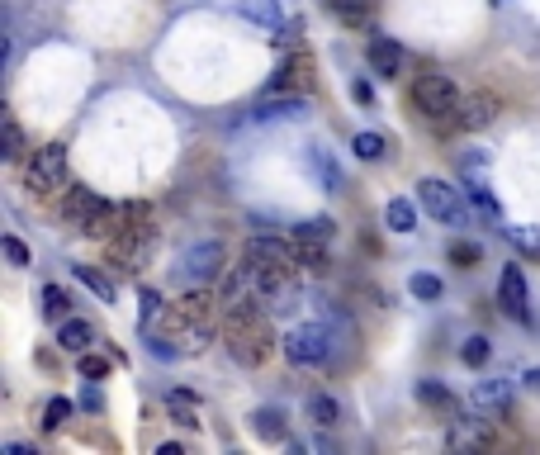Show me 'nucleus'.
<instances>
[{
	"label": "nucleus",
	"instance_id": "c9c22d12",
	"mask_svg": "<svg viewBox=\"0 0 540 455\" xmlns=\"http://www.w3.org/2000/svg\"><path fill=\"white\" fill-rule=\"evenodd\" d=\"M408 290H413L417 299H441V280H436V275H413Z\"/></svg>",
	"mask_w": 540,
	"mask_h": 455
},
{
	"label": "nucleus",
	"instance_id": "c85d7f7f",
	"mask_svg": "<svg viewBox=\"0 0 540 455\" xmlns=\"http://www.w3.org/2000/svg\"><path fill=\"white\" fill-rule=\"evenodd\" d=\"M465 195H469V204H474V209H479V214H484V219H498V214H503V209H498V200H493V195H488V185L469 181V185H465Z\"/></svg>",
	"mask_w": 540,
	"mask_h": 455
},
{
	"label": "nucleus",
	"instance_id": "f03ea898",
	"mask_svg": "<svg viewBox=\"0 0 540 455\" xmlns=\"http://www.w3.org/2000/svg\"><path fill=\"white\" fill-rule=\"evenodd\" d=\"M214 294L209 290H185L166 309V323H171V332H176V342H180V351H190V356H199L204 346L214 342Z\"/></svg>",
	"mask_w": 540,
	"mask_h": 455
},
{
	"label": "nucleus",
	"instance_id": "6e6552de",
	"mask_svg": "<svg viewBox=\"0 0 540 455\" xmlns=\"http://www.w3.org/2000/svg\"><path fill=\"white\" fill-rule=\"evenodd\" d=\"M218 266H223V247H218V242H199V247H190V252L180 256L176 275L185 285H204V280L218 275Z\"/></svg>",
	"mask_w": 540,
	"mask_h": 455
},
{
	"label": "nucleus",
	"instance_id": "bb28decb",
	"mask_svg": "<svg viewBox=\"0 0 540 455\" xmlns=\"http://www.w3.org/2000/svg\"><path fill=\"white\" fill-rule=\"evenodd\" d=\"M0 157H5V162H19V157H24V128H19L15 119L0 124Z\"/></svg>",
	"mask_w": 540,
	"mask_h": 455
},
{
	"label": "nucleus",
	"instance_id": "a19ab883",
	"mask_svg": "<svg viewBox=\"0 0 540 455\" xmlns=\"http://www.w3.org/2000/svg\"><path fill=\"white\" fill-rule=\"evenodd\" d=\"M450 261H465V266H474V261H479V247H474V242H450Z\"/></svg>",
	"mask_w": 540,
	"mask_h": 455
},
{
	"label": "nucleus",
	"instance_id": "7c9ffc66",
	"mask_svg": "<svg viewBox=\"0 0 540 455\" xmlns=\"http://www.w3.org/2000/svg\"><path fill=\"white\" fill-rule=\"evenodd\" d=\"M67 309H72L67 290H62V285H43V313H48V318H67Z\"/></svg>",
	"mask_w": 540,
	"mask_h": 455
},
{
	"label": "nucleus",
	"instance_id": "37998d69",
	"mask_svg": "<svg viewBox=\"0 0 540 455\" xmlns=\"http://www.w3.org/2000/svg\"><path fill=\"white\" fill-rule=\"evenodd\" d=\"M351 95H356L360 105H370V100H375V95H370V86H365V81H356V86H351Z\"/></svg>",
	"mask_w": 540,
	"mask_h": 455
},
{
	"label": "nucleus",
	"instance_id": "4468645a",
	"mask_svg": "<svg viewBox=\"0 0 540 455\" xmlns=\"http://www.w3.org/2000/svg\"><path fill=\"white\" fill-rule=\"evenodd\" d=\"M403 62H408V57H403V48H398L394 38H384V34L370 38V67H375V72L384 76V81L403 76Z\"/></svg>",
	"mask_w": 540,
	"mask_h": 455
},
{
	"label": "nucleus",
	"instance_id": "e433bc0d",
	"mask_svg": "<svg viewBox=\"0 0 540 455\" xmlns=\"http://www.w3.org/2000/svg\"><path fill=\"white\" fill-rule=\"evenodd\" d=\"M72 413H76L72 399H53V403H48V418H43V422H48V427L57 432V427H67V418H72Z\"/></svg>",
	"mask_w": 540,
	"mask_h": 455
},
{
	"label": "nucleus",
	"instance_id": "f3484780",
	"mask_svg": "<svg viewBox=\"0 0 540 455\" xmlns=\"http://www.w3.org/2000/svg\"><path fill=\"white\" fill-rule=\"evenodd\" d=\"M308 72H313V62H308L304 53L285 57L280 72H275V81H270V91H299V86H308Z\"/></svg>",
	"mask_w": 540,
	"mask_h": 455
},
{
	"label": "nucleus",
	"instance_id": "9d476101",
	"mask_svg": "<svg viewBox=\"0 0 540 455\" xmlns=\"http://www.w3.org/2000/svg\"><path fill=\"white\" fill-rule=\"evenodd\" d=\"M493 441L498 437H493V427H484V418H460V413L446 432V446H455V451H488Z\"/></svg>",
	"mask_w": 540,
	"mask_h": 455
},
{
	"label": "nucleus",
	"instance_id": "c756f323",
	"mask_svg": "<svg viewBox=\"0 0 540 455\" xmlns=\"http://www.w3.org/2000/svg\"><path fill=\"white\" fill-rule=\"evenodd\" d=\"M337 15H342V24H365L370 19V0H327Z\"/></svg>",
	"mask_w": 540,
	"mask_h": 455
},
{
	"label": "nucleus",
	"instance_id": "79ce46f5",
	"mask_svg": "<svg viewBox=\"0 0 540 455\" xmlns=\"http://www.w3.org/2000/svg\"><path fill=\"white\" fill-rule=\"evenodd\" d=\"M299 38H304V19H289L285 29H280V43H285V48H294Z\"/></svg>",
	"mask_w": 540,
	"mask_h": 455
},
{
	"label": "nucleus",
	"instance_id": "473e14b6",
	"mask_svg": "<svg viewBox=\"0 0 540 455\" xmlns=\"http://www.w3.org/2000/svg\"><path fill=\"white\" fill-rule=\"evenodd\" d=\"M313 418L323 422V427H337V418H342V408H337V399H327V394H313Z\"/></svg>",
	"mask_w": 540,
	"mask_h": 455
},
{
	"label": "nucleus",
	"instance_id": "0eeeda50",
	"mask_svg": "<svg viewBox=\"0 0 540 455\" xmlns=\"http://www.w3.org/2000/svg\"><path fill=\"white\" fill-rule=\"evenodd\" d=\"M460 86H455V76L446 72H427V76H417V91H413V105L427 119H450V114H460Z\"/></svg>",
	"mask_w": 540,
	"mask_h": 455
},
{
	"label": "nucleus",
	"instance_id": "4be33fe9",
	"mask_svg": "<svg viewBox=\"0 0 540 455\" xmlns=\"http://www.w3.org/2000/svg\"><path fill=\"white\" fill-rule=\"evenodd\" d=\"M417 399L427 408H441V413H455V394H450L441 380H417Z\"/></svg>",
	"mask_w": 540,
	"mask_h": 455
},
{
	"label": "nucleus",
	"instance_id": "4c0bfd02",
	"mask_svg": "<svg viewBox=\"0 0 540 455\" xmlns=\"http://www.w3.org/2000/svg\"><path fill=\"white\" fill-rule=\"evenodd\" d=\"M488 351H493V346H488V337H469L460 356H465V365H484V361H488Z\"/></svg>",
	"mask_w": 540,
	"mask_h": 455
},
{
	"label": "nucleus",
	"instance_id": "cd10ccee",
	"mask_svg": "<svg viewBox=\"0 0 540 455\" xmlns=\"http://www.w3.org/2000/svg\"><path fill=\"white\" fill-rule=\"evenodd\" d=\"M294 247H299V261H304V271H327V242H313V237H294Z\"/></svg>",
	"mask_w": 540,
	"mask_h": 455
},
{
	"label": "nucleus",
	"instance_id": "f8f14e48",
	"mask_svg": "<svg viewBox=\"0 0 540 455\" xmlns=\"http://www.w3.org/2000/svg\"><path fill=\"white\" fill-rule=\"evenodd\" d=\"M100 195L95 190H86V185H76V190H67V200H62V223L67 228H86L90 219H95V209H100Z\"/></svg>",
	"mask_w": 540,
	"mask_h": 455
},
{
	"label": "nucleus",
	"instance_id": "39448f33",
	"mask_svg": "<svg viewBox=\"0 0 540 455\" xmlns=\"http://www.w3.org/2000/svg\"><path fill=\"white\" fill-rule=\"evenodd\" d=\"M332 346H337V332L327 328V323H299V328H289V337H285V356H289V365L313 370V365L332 361Z\"/></svg>",
	"mask_w": 540,
	"mask_h": 455
},
{
	"label": "nucleus",
	"instance_id": "58836bf2",
	"mask_svg": "<svg viewBox=\"0 0 540 455\" xmlns=\"http://www.w3.org/2000/svg\"><path fill=\"white\" fill-rule=\"evenodd\" d=\"M81 375H86V380H100V375H109V361H105V356H90V351H81Z\"/></svg>",
	"mask_w": 540,
	"mask_h": 455
},
{
	"label": "nucleus",
	"instance_id": "ea45409f",
	"mask_svg": "<svg viewBox=\"0 0 540 455\" xmlns=\"http://www.w3.org/2000/svg\"><path fill=\"white\" fill-rule=\"evenodd\" d=\"M5 256H10V266H29V247L19 237H5Z\"/></svg>",
	"mask_w": 540,
	"mask_h": 455
},
{
	"label": "nucleus",
	"instance_id": "dca6fc26",
	"mask_svg": "<svg viewBox=\"0 0 540 455\" xmlns=\"http://www.w3.org/2000/svg\"><path fill=\"white\" fill-rule=\"evenodd\" d=\"M124 223H128V209H124V204H100V209H95V219H90L81 233L95 237V242H109V237L119 233Z\"/></svg>",
	"mask_w": 540,
	"mask_h": 455
},
{
	"label": "nucleus",
	"instance_id": "aec40b11",
	"mask_svg": "<svg viewBox=\"0 0 540 455\" xmlns=\"http://www.w3.org/2000/svg\"><path fill=\"white\" fill-rule=\"evenodd\" d=\"M252 432H256V437H266V441H285L289 437L285 413H280V408H256V413H252Z\"/></svg>",
	"mask_w": 540,
	"mask_h": 455
},
{
	"label": "nucleus",
	"instance_id": "ddd939ff",
	"mask_svg": "<svg viewBox=\"0 0 540 455\" xmlns=\"http://www.w3.org/2000/svg\"><path fill=\"white\" fill-rule=\"evenodd\" d=\"M237 10H242V19H252L256 29H266V34H280L289 24L280 0H237Z\"/></svg>",
	"mask_w": 540,
	"mask_h": 455
},
{
	"label": "nucleus",
	"instance_id": "2eb2a0df",
	"mask_svg": "<svg viewBox=\"0 0 540 455\" xmlns=\"http://www.w3.org/2000/svg\"><path fill=\"white\" fill-rule=\"evenodd\" d=\"M474 408L479 413H512V384L507 380H479L474 384Z\"/></svg>",
	"mask_w": 540,
	"mask_h": 455
},
{
	"label": "nucleus",
	"instance_id": "20e7f679",
	"mask_svg": "<svg viewBox=\"0 0 540 455\" xmlns=\"http://www.w3.org/2000/svg\"><path fill=\"white\" fill-rule=\"evenodd\" d=\"M465 200H469L465 190H455V185L441 181V176H422V181H417V204H422L436 223L465 228V223H469V204Z\"/></svg>",
	"mask_w": 540,
	"mask_h": 455
},
{
	"label": "nucleus",
	"instance_id": "f704fd0d",
	"mask_svg": "<svg viewBox=\"0 0 540 455\" xmlns=\"http://www.w3.org/2000/svg\"><path fill=\"white\" fill-rule=\"evenodd\" d=\"M294 237H313V242H332V219H308L294 228Z\"/></svg>",
	"mask_w": 540,
	"mask_h": 455
},
{
	"label": "nucleus",
	"instance_id": "a878e982",
	"mask_svg": "<svg viewBox=\"0 0 540 455\" xmlns=\"http://www.w3.org/2000/svg\"><path fill=\"white\" fill-rule=\"evenodd\" d=\"M384 223H389L394 233H413V228H417V209L408 200H389V209H384Z\"/></svg>",
	"mask_w": 540,
	"mask_h": 455
},
{
	"label": "nucleus",
	"instance_id": "2f4dec72",
	"mask_svg": "<svg viewBox=\"0 0 540 455\" xmlns=\"http://www.w3.org/2000/svg\"><path fill=\"white\" fill-rule=\"evenodd\" d=\"M138 304H143V313H138V328H152V323H157V318H162V294L157 290H143L138 294Z\"/></svg>",
	"mask_w": 540,
	"mask_h": 455
},
{
	"label": "nucleus",
	"instance_id": "412c9836",
	"mask_svg": "<svg viewBox=\"0 0 540 455\" xmlns=\"http://www.w3.org/2000/svg\"><path fill=\"white\" fill-rule=\"evenodd\" d=\"M166 408H171V422H176V427H190V432L199 427V418H195L199 399H195V394H185V389H171V394H166Z\"/></svg>",
	"mask_w": 540,
	"mask_h": 455
},
{
	"label": "nucleus",
	"instance_id": "393cba45",
	"mask_svg": "<svg viewBox=\"0 0 540 455\" xmlns=\"http://www.w3.org/2000/svg\"><path fill=\"white\" fill-rule=\"evenodd\" d=\"M507 242H512L522 256H536L540 261V228L536 223H517V228H507Z\"/></svg>",
	"mask_w": 540,
	"mask_h": 455
},
{
	"label": "nucleus",
	"instance_id": "72a5a7b5",
	"mask_svg": "<svg viewBox=\"0 0 540 455\" xmlns=\"http://www.w3.org/2000/svg\"><path fill=\"white\" fill-rule=\"evenodd\" d=\"M356 157H365V162H379V157H384V138H379V133H356Z\"/></svg>",
	"mask_w": 540,
	"mask_h": 455
},
{
	"label": "nucleus",
	"instance_id": "1a4fd4ad",
	"mask_svg": "<svg viewBox=\"0 0 540 455\" xmlns=\"http://www.w3.org/2000/svg\"><path fill=\"white\" fill-rule=\"evenodd\" d=\"M498 304H503V313L512 318V323H531V299H526V275L522 266H503V280H498Z\"/></svg>",
	"mask_w": 540,
	"mask_h": 455
},
{
	"label": "nucleus",
	"instance_id": "f257e3e1",
	"mask_svg": "<svg viewBox=\"0 0 540 455\" xmlns=\"http://www.w3.org/2000/svg\"><path fill=\"white\" fill-rule=\"evenodd\" d=\"M228 323H223V342H228V356L237 365H266L270 351H275V328H270V318L261 304H242V309L223 313Z\"/></svg>",
	"mask_w": 540,
	"mask_h": 455
},
{
	"label": "nucleus",
	"instance_id": "423d86ee",
	"mask_svg": "<svg viewBox=\"0 0 540 455\" xmlns=\"http://www.w3.org/2000/svg\"><path fill=\"white\" fill-rule=\"evenodd\" d=\"M24 185H29V195H57L62 185H67V147L62 143H48L38 147L34 157H29V166H24Z\"/></svg>",
	"mask_w": 540,
	"mask_h": 455
},
{
	"label": "nucleus",
	"instance_id": "c03bdc74",
	"mask_svg": "<svg viewBox=\"0 0 540 455\" xmlns=\"http://www.w3.org/2000/svg\"><path fill=\"white\" fill-rule=\"evenodd\" d=\"M0 455H34V446H19V441H10V446H0Z\"/></svg>",
	"mask_w": 540,
	"mask_h": 455
},
{
	"label": "nucleus",
	"instance_id": "7ed1b4c3",
	"mask_svg": "<svg viewBox=\"0 0 540 455\" xmlns=\"http://www.w3.org/2000/svg\"><path fill=\"white\" fill-rule=\"evenodd\" d=\"M152 247H157V223L147 219L143 204H128V223L105 242L109 271H124V275L143 271V261H147Z\"/></svg>",
	"mask_w": 540,
	"mask_h": 455
},
{
	"label": "nucleus",
	"instance_id": "b1692460",
	"mask_svg": "<svg viewBox=\"0 0 540 455\" xmlns=\"http://www.w3.org/2000/svg\"><path fill=\"white\" fill-rule=\"evenodd\" d=\"M72 271H76V280H81L90 294H100L105 304H114V280H109L105 271H95V266H72Z\"/></svg>",
	"mask_w": 540,
	"mask_h": 455
},
{
	"label": "nucleus",
	"instance_id": "5701e85b",
	"mask_svg": "<svg viewBox=\"0 0 540 455\" xmlns=\"http://www.w3.org/2000/svg\"><path fill=\"white\" fill-rule=\"evenodd\" d=\"M308 162H313V171H318L323 190H342V171H337V162H332V152H327V147H313V152H308Z\"/></svg>",
	"mask_w": 540,
	"mask_h": 455
},
{
	"label": "nucleus",
	"instance_id": "a18cd8bd",
	"mask_svg": "<svg viewBox=\"0 0 540 455\" xmlns=\"http://www.w3.org/2000/svg\"><path fill=\"white\" fill-rule=\"evenodd\" d=\"M522 380H526V384H531V389H540V365H531V370H526Z\"/></svg>",
	"mask_w": 540,
	"mask_h": 455
},
{
	"label": "nucleus",
	"instance_id": "6ab92c4d",
	"mask_svg": "<svg viewBox=\"0 0 540 455\" xmlns=\"http://www.w3.org/2000/svg\"><path fill=\"white\" fill-rule=\"evenodd\" d=\"M294 114H304V100L299 95H275V100H261L256 105V124H280V119H294Z\"/></svg>",
	"mask_w": 540,
	"mask_h": 455
},
{
	"label": "nucleus",
	"instance_id": "9b49d317",
	"mask_svg": "<svg viewBox=\"0 0 540 455\" xmlns=\"http://www.w3.org/2000/svg\"><path fill=\"white\" fill-rule=\"evenodd\" d=\"M493 119H498V100H493L488 91L465 95V100H460V114H455V124L469 128V133H479V128H488Z\"/></svg>",
	"mask_w": 540,
	"mask_h": 455
},
{
	"label": "nucleus",
	"instance_id": "a211bd4d",
	"mask_svg": "<svg viewBox=\"0 0 540 455\" xmlns=\"http://www.w3.org/2000/svg\"><path fill=\"white\" fill-rule=\"evenodd\" d=\"M57 346H62V351H72V356H81V351L95 346V328H90L86 318H67V323L57 328Z\"/></svg>",
	"mask_w": 540,
	"mask_h": 455
}]
</instances>
